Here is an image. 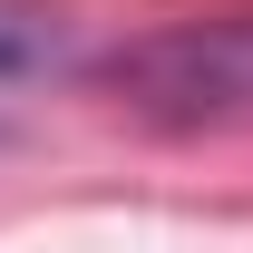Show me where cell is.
<instances>
[{"label": "cell", "instance_id": "cell-1", "mask_svg": "<svg viewBox=\"0 0 253 253\" xmlns=\"http://www.w3.org/2000/svg\"><path fill=\"white\" fill-rule=\"evenodd\" d=\"M107 88L136 107V117L195 126V117H234L253 107V20H175V30L136 39Z\"/></svg>", "mask_w": 253, "mask_h": 253}, {"label": "cell", "instance_id": "cell-2", "mask_svg": "<svg viewBox=\"0 0 253 253\" xmlns=\"http://www.w3.org/2000/svg\"><path fill=\"white\" fill-rule=\"evenodd\" d=\"M68 59V30L59 10H30V0H0V88L10 78H39V68Z\"/></svg>", "mask_w": 253, "mask_h": 253}]
</instances>
